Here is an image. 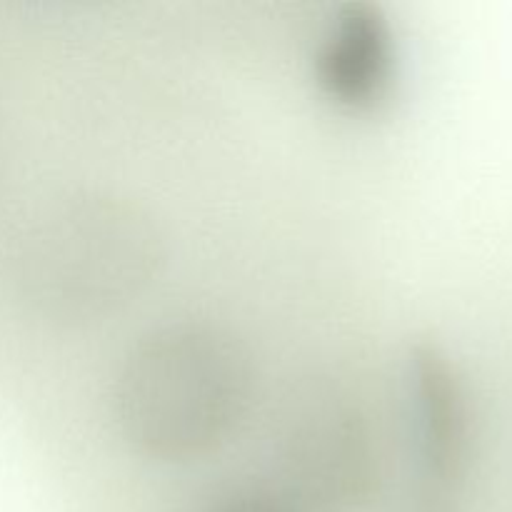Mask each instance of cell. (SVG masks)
Segmentation results:
<instances>
[{"label":"cell","instance_id":"cell-5","mask_svg":"<svg viewBox=\"0 0 512 512\" xmlns=\"http://www.w3.org/2000/svg\"><path fill=\"white\" fill-rule=\"evenodd\" d=\"M315 78L333 103L373 110L395 80V35L383 8L365 0L343 5L315 53Z\"/></svg>","mask_w":512,"mask_h":512},{"label":"cell","instance_id":"cell-4","mask_svg":"<svg viewBox=\"0 0 512 512\" xmlns=\"http://www.w3.org/2000/svg\"><path fill=\"white\" fill-rule=\"evenodd\" d=\"M408 388L415 418L420 473L428 490L448 493L473 463V410L458 365L433 340L408 350Z\"/></svg>","mask_w":512,"mask_h":512},{"label":"cell","instance_id":"cell-1","mask_svg":"<svg viewBox=\"0 0 512 512\" xmlns=\"http://www.w3.org/2000/svg\"><path fill=\"white\" fill-rule=\"evenodd\" d=\"M165 260V238L143 203L108 188L55 195L8 250L20 305L50 323H90L138 298Z\"/></svg>","mask_w":512,"mask_h":512},{"label":"cell","instance_id":"cell-6","mask_svg":"<svg viewBox=\"0 0 512 512\" xmlns=\"http://www.w3.org/2000/svg\"><path fill=\"white\" fill-rule=\"evenodd\" d=\"M203 512H305V508L285 490L253 485L218 495Z\"/></svg>","mask_w":512,"mask_h":512},{"label":"cell","instance_id":"cell-2","mask_svg":"<svg viewBox=\"0 0 512 512\" xmlns=\"http://www.w3.org/2000/svg\"><path fill=\"white\" fill-rule=\"evenodd\" d=\"M253 395V360L228 328L170 320L140 335L120 360L113 410L120 433L145 455L205 453L240 423Z\"/></svg>","mask_w":512,"mask_h":512},{"label":"cell","instance_id":"cell-7","mask_svg":"<svg viewBox=\"0 0 512 512\" xmlns=\"http://www.w3.org/2000/svg\"><path fill=\"white\" fill-rule=\"evenodd\" d=\"M415 512H458V510L450 505L448 493H433V490H428V495H425L423 503L418 505V510Z\"/></svg>","mask_w":512,"mask_h":512},{"label":"cell","instance_id":"cell-3","mask_svg":"<svg viewBox=\"0 0 512 512\" xmlns=\"http://www.w3.org/2000/svg\"><path fill=\"white\" fill-rule=\"evenodd\" d=\"M288 490L300 505L353 508L378 490L383 450L365 400L343 380L313 378L290 398L278 438Z\"/></svg>","mask_w":512,"mask_h":512}]
</instances>
